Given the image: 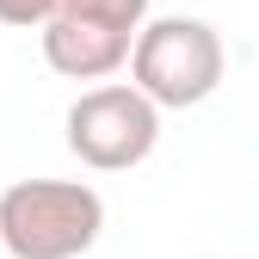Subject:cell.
Masks as SVG:
<instances>
[{
	"instance_id": "1",
	"label": "cell",
	"mask_w": 259,
	"mask_h": 259,
	"mask_svg": "<svg viewBox=\"0 0 259 259\" xmlns=\"http://www.w3.org/2000/svg\"><path fill=\"white\" fill-rule=\"evenodd\" d=\"M105 229V198L80 179H13L0 191V247L13 259H80Z\"/></svg>"
},
{
	"instance_id": "2",
	"label": "cell",
	"mask_w": 259,
	"mask_h": 259,
	"mask_svg": "<svg viewBox=\"0 0 259 259\" xmlns=\"http://www.w3.org/2000/svg\"><path fill=\"white\" fill-rule=\"evenodd\" d=\"M222 37L204 25V19H185V13H167V19H142L136 44H130V87L160 111H185L210 99L222 87Z\"/></svg>"
},
{
	"instance_id": "3",
	"label": "cell",
	"mask_w": 259,
	"mask_h": 259,
	"mask_svg": "<svg viewBox=\"0 0 259 259\" xmlns=\"http://www.w3.org/2000/svg\"><path fill=\"white\" fill-rule=\"evenodd\" d=\"M154 136H160V111L136 87H123V80L87 87L68 105V148L93 173H123V167H136V160H148Z\"/></svg>"
},
{
	"instance_id": "4",
	"label": "cell",
	"mask_w": 259,
	"mask_h": 259,
	"mask_svg": "<svg viewBox=\"0 0 259 259\" xmlns=\"http://www.w3.org/2000/svg\"><path fill=\"white\" fill-rule=\"evenodd\" d=\"M130 31L111 25H87V19H50L44 25V62L68 80H105L130 62Z\"/></svg>"
},
{
	"instance_id": "5",
	"label": "cell",
	"mask_w": 259,
	"mask_h": 259,
	"mask_svg": "<svg viewBox=\"0 0 259 259\" xmlns=\"http://www.w3.org/2000/svg\"><path fill=\"white\" fill-rule=\"evenodd\" d=\"M56 19H87V25H111L136 37L148 19V0H56Z\"/></svg>"
},
{
	"instance_id": "6",
	"label": "cell",
	"mask_w": 259,
	"mask_h": 259,
	"mask_svg": "<svg viewBox=\"0 0 259 259\" xmlns=\"http://www.w3.org/2000/svg\"><path fill=\"white\" fill-rule=\"evenodd\" d=\"M56 19V0H0V25H50Z\"/></svg>"
}]
</instances>
